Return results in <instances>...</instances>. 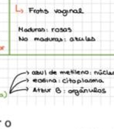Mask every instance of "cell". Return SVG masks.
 I'll return each mask as SVG.
<instances>
[{"mask_svg": "<svg viewBox=\"0 0 114 129\" xmlns=\"http://www.w3.org/2000/svg\"><path fill=\"white\" fill-rule=\"evenodd\" d=\"M0 50H3V47H0Z\"/></svg>", "mask_w": 114, "mask_h": 129, "instance_id": "1", "label": "cell"}]
</instances>
